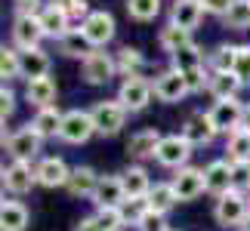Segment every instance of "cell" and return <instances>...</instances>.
<instances>
[{"label": "cell", "instance_id": "6da1fadb", "mask_svg": "<svg viewBox=\"0 0 250 231\" xmlns=\"http://www.w3.org/2000/svg\"><path fill=\"white\" fill-rule=\"evenodd\" d=\"M213 219L223 228H241L250 219V197H247V191L232 188V191H226L223 197H216Z\"/></svg>", "mask_w": 250, "mask_h": 231}, {"label": "cell", "instance_id": "7a4b0ae2", "mask_svg": "<svg viewBox=\"0 0 250 231\" xmlns=\"http://www.w3.org/2000/svg\"><path fill=\"white\" fill-rule=\"evenodd\" d=\"M46 37L41 25V9H16L13 19V46L16 50H37L41 40Z\"/></svg>", "mask_w": 250, "mask_h": 231}, {"label": "cell", "instance_id": "3957f363", "mask_svg": "<svg viewBox=\"0 0 250 231\" xmlns=\"http://www.w3.org/2000/svg\"><path fill=\"white\" fill-rule=\"evenodd\" d=\"M90 117H93L96 133L105 136V139H111V136H118V133L127 127L130 111L124 108L118 99H102V102H96L93 108H90Z\"/></svg>", "mask_w": 250, "mask_h": 231}, {"label": "cell", "instance_id": "277c9868", "mask_svg": "<svg viewBox=\"0 0 250 231\" xmlns=\"http://www.w3.org/2000/svg\"><path fill=\"white\" fill-rule=\"evenodd\" d=\"M114 31H118V25H114V16L108 9H93L81 22V34L86 37V43H90L93 50H105V46L114 40Z\"/></svg>", "mask_w": 250, "mask_h": 231}, {"label": "cell", "instance_id": "5b68a950", "mask_svg": "<svg viewBox=\"0 0 250 231\" xmlns=\"http://www.w3.org/2000/svg\"><path fill=\"white\" fill-rule=\"evenodd\" d=\"M151 96H155V86H151V80H146L142 74L124 77L121 86H118V102H121L130 114L146 111L148 105H151Z\"/></svg>", "mask_w": 250, "mask_h": 231}, {"label": "cell", "instance_id": "8992f818", "mask_svg": "<svg viewBox=\"0 0 250 231\" xmlns=\"http://www.w3.org/2000/svg\"><path fill=\"white\" fill-rule=\"evenodd\" d=\"M93 133H96V127H93L90 111L71 108V111H65L62 127H59V136H56V139L65 142V145H83V142H90Z\"/></svg>", "mask_w": 250, "mask_h": 231}, {"label": "cell", "instance_id": "52a82bcc", "mask_svg": "<svg viewBox=\"0 0 250 231\" xmlns=\"http://www.w3.org/2000/svg\"><path fill=\"white\" fill-rule=\"evenodd\" d=\"M114 74H118V59L105 50H93L81 62V77H83V83H90V86H105Z\"/></svg>", "mask_w": 250, "mask_h": 231}, {"label": "cell", "instance_id": "ba28073f", "mask_svg": "<svg viewBox=\"0 0 250 231\" xmlns=\"http://www.w3.org/2000/svg\"><path fill=\"white\" fill-rule=\"evenodd\" d=\"M191 151H195L191 142L182 136V133H173V136L161 139V145L155 151V160L161 163V167H167V170H182V167H188Z\"/></svg>", "mask_w": 250, "mask_h": 231}, {"label": "cell", "instance_id": "9c48e42d", "mask_svg": "<svg viewBox=\"0 0 250 231\" xmlns=\"http://www.w3.org/2000/svg\"><path fill=\"white\" fill-rule=\"evenodd\" d=\"M41 145H43V136L31 127V123H28V127L16 130L13 136H9L6 151H9V157H13V160H28V163H31L37 154H41Z\"/></svg>", "mask_w": 250, "mask_h": 231}, {"label": "cell", "instance_id": "30bf717a", "mask_svg": "<svg viewBox=\"0 0 250 231\" xmlns=\"http://www.w3.org/2000/svg\"><path fill=\"white\" fill-rule=\"evenodd\" d=\"M210 120H213V127L216 133H235V130H241V117H244V102H238V99H223V102H213L210 105Z\"/></svg>", "mask_w": 250, "mask_h": 231}, {"label": "cell", "instance_id": "8fae6325", "mask_svg": "<svg viewBox=\"0 0 250 231\" xmlns=\"http://www.w3.org/2000/svg\"><path fill=\"white\" fill-rule=\"evenodd\" d=\"M170 185L173 191H176V197H179V204H188V200H195L204 194V170H198V167H182L176 170V176L170 179Z\"/></svg>", "mask_w": 250, "mask_h": 231}, {"label": "cell", "instance_id": "7c38bea8", "mask_svg": "<svg viewBox=\"0 0 250 231\" xmlns=\"http://www.w3.org/2000/svg\"><path fill=\"white\" fill-rule=\"evenodd\" d=\"M151 86H155V99H158V102H167V105H176V102H182V99L188 96L186 77H182L179 71H173V68L161 71Z\"/></svg>", "mask_w": 250, "mask_h": 231}, {"label": "cell", "instance_id": "4fadbf2b", "mask_svg": "<svg viewBox=\"0 0 250 231\" xmlns=\"http://www.w3.org/2000/svg\"><path fill=\"white\" fill-rule=\"evenodd\" d=\"M34 170H37V185H43V188H65L71 176V167L62 157H56V154L41 157L34 163Z\"/></svg>", "mask_w": 250, "mask_h": 231}, {"label": "cell", "instance_id": "5bb4252c", "mask_svg": "<svg viewBox=\"0 0 250 231\" xmlns=\"http://www.w3.org/2000/svg\"><path fill=\"white\" fill-rule=\"evenodd\" d=\"M0 185H6L9 194H28V191L37 185V170L28 160H13L6 167L3 182H0Z\"/></svg>", "mask_w": 250, "mask_h": 231}, {"label": "cell", "instance_id": "9a60e30c", "mask_svg": "<svg viewBox=\"0 0 250 231\" xmlns=\"http://www.w3.org/2000/svg\"><path fill=\"white\" fill-rule=\"evenodd\" d=\"M204 188L207 194L223 197L226 191L235 188V176H232V163L229 160H210L204 167Z\"/></svg>", "mask_w": 250, "mask_h": 231}, {"label": "cell", "instance_id": "2e32d148", "mask_svg": "<svg viewBox=\"0 0 250 231\" xmlns=\"http://www.w3.org/2000/svg\"><path fill=\"white\" fill-rule=\"evenodd\" d=\"M179 133L191 142V148L210 145V142L216 139V127H213V120H210V114H207V111H195L186 123H182V130H179Z\"/></svg>", "mask_w": 250, "mask_h": 231}, {"label": "cell", "instance_id": "e0dca14e", "mask_svg": "<svg viewBox=\"0 0 250 231\" xmlns=\"http://www.w3.org/2000/svg\"><path fill=\"white\" fill-rule=\"evenodd\" d=\"M124 200H127V191H124V179H121V176H111V173L99 176V185H96V194H93L96 210H102V207L118 210Z\"/></svg>", "mask_w": 250, "mask_h": 231}, {"label": "cell", "instance_id": "ac0fdd59", "mask_svg": "<svg viewBox=\"0 0 250 231\" xmlns=\"http://www.w3.org/2000/svg\"><path fill=\"white\" fill-rule=\"evenodd\" d=\"M41 25H43L46 37H53V40H62L68 31H74L71 28V13L62 9V6H56V3H43L41 6Z\"/></svg>", "mask_w": 250, "mask_h": 231}, {"label": "cell", "instance_id": "d6986e66", "mask_svg": "<svg viewBox=\"0 0 250 231\" xmlns=\"http://www.w3.org/2000/svg\"><path fill=\"white\" fill-rule=\"evenodd\" d=\"M50 56H46L41 46L37 50H19V68H22L25 83L41 80V77H50Z\"/></svg>", "mask_w": 250, "mask_h": 231}, {"label": "cell", "instance_id": "ffe728a7", "mask_svg": "<svg viewBox=\"0 0 250 231\" xmlns=\"http://www.w3.org/2000/svg\"><path fill=\"white\" fill-rule=\"evenodd\" d=\"M201 19H204V6H201V0H173L170 6V22L182 28V31H195L201 25Z\"/></svg>", "mask_w": 250, "mask_h": 231}, {"label": "cell", "instance_id": "44dd1931", "mask_svg": "<svg viewBox=\"0 0 250 231\" xmlns=\"http://www.w3.org/2000/svg\"><path fill=\"white\" fill-rule=\"evenodd\" d=\"M161 139H164V136H161L155 127H146V130L133 133L130 142H127V157H133V160H148V157H155Z\"/></svg>", "mask_w": 250, "mask_h": 231}, {"label": "cell", "instance_id": "7402d4cb", "mask_svg": "<svg viewBox=\"0 0 250 231\" xmlns=\"http://www.w3.org/2000/svg\"><path fill=\"white\" fill-rule=\"evenodd\" d=\"M96 185H99V173H96L93 167H74L65 188H68L71 197H90V200H93Z\"/></svg>", "mask_w": 250, "mask_h": 231}, {"label": "cell", "instance_id": "603a6c76", "mask_svg": "<svg viewBox=\"0 0 250 231\" xmlns=\"http://www.w3.org/2000/svg\"><path fill=\"white\" fill-rule=\"evenodd\" d=\"M170 68L179 71V74L195 71V68H207V56H204V50H201L195 40H191V43H186L182 50H176L170 56Z\"/></svg>", "mask_w": 250, "mask_h": 231}, {"label": "cell", "instance_id": "cb8c5ba5", "mask_svg": "<svg viewBox=\"0 0 250 231\" xmlns=\"http://www.w3.org/2000/svg\"><path fill=\"white\" fill-rule=\"evenodd\" d=\"M56 96H59V90H56V80H53V77H41V80L25 83V99L31 102L37 111L56 105Z\"/></svg>", "mask_w": 250, "mask_h": 231}, {"label": "cell", "instance_id": "d4e9b609", "mask_svg": "<svg viewBox=\"0 0 250 231\" xmlns=\"http://www.w3.org/2000/svg\"><path fill=\"white\" fill-rule=\"evenodd\" d=\"M244 90V83L235 77V71H223V74H213L210 71V83H207V93L213 96L216 102L223 99H238V93Z\"/></svg>", "mask_w": 250, "mask_h": 231}, {"label": "cell", "instance_id": "484cf974", "mask_svg": "<svg viewBox=\"0 0 250 231\" xmlns=\"http://www.w3.org/2000/svg\"><path fill=\"white\" fill-rule=\"evenodd\" d=\"M31 222V213L22 200H6L0 207V231H25Z\"/></svg>", "mask_w": 250, "mask_h": 231}, {"label": "cell", "instance_id": "4316f807", "mask_svg": "<svg viewBox=\"0 0 250 231\" xmlns=\"http://www.w3.org/2000/svg\"><path fill=\"white\" fill-rule=\"evenodd\" d=\"M124 179V191H127V197H148V191L155 182L148 179V170L139 167V163H133V167L127 173H121Z\"/></svg>", "mask_w": 250, "mask_h": 231}, {"label": "cell", "instance_id": "83f0119b", "mask_svg": "<svg viewBox=\"0 0 250 231\" xmlns=\"http://www.w3.org/2000/svg\"><path fill=\"white\" fill-rule=\"evenodd\" d=\"M62 117H65V111H59V105H50V108H41L34 114L31 127L41 133L43 139H56L59 136V127H62Z\"/></svg>", "mask_w": 250, "mask_h": 231}, {"label": "cell", "instance_id": "f1b7e54d", "mask_svg": "<svg viewBox=\"0 0 250 231\" xmlns=\"http://www.w3.org/2000/svg\"><path fill=\"white\" fill-rule=\"evenodd\" d=\"M176 204H179V197H176V191H173L170 182H155V185H151V191H148V207L151 210H158V213L167 216Z\"/></svg>", "mask_w": 250, "mask_h": 231}, {"label": "cell", "instance_id": "f546056e", "mask_svg": "<svg viewBox=\"0 0 250 231\" xmlns=\"http://www.w3.org/2000/svg\"><path fill=\"white\" fill-rule=\"evenodd\" d=\"M59 53L68 56V59H81V62H83L86 56L93 53V46L86 43V37L81 34V28H74V31H68V34L59 40Z\"/></svg>", "mask_w": 250, "mask_h": 231}, {"label": "cell", "instance_id": "4dcf8cb0", "mask_svg": "<svg viewBox=\"0 0 250 231\" xmlns=\"http://www.w3.org/2000/svg\"><path fill=\"white\" fill-rule=\"evenodd\" d=\"M158 43H161V50H164V53L173 56L176 50H182L186 43H191V31H182V28H176L173 22H167L158 31Z\"/></svg>", "mask_w": 250, "mask_h": 231}, {"label": "cell", "instance_id": "1f68e13d", "mask_svg": "<svg viewBox=\"0 0 250 231\" xmlns=\"http://www.w3.org/2000/svg\"><path fill=\"white\" fill-rule=\"evenodd\" d=\"M114 59H118V71L124 77H136L146 68V56H142V50H136V46H121Z\"/></svg>", "mask_w": 250, "mask_h": 231}, {"label": "cell", "instance_id": "d6a6232c", "mask_svg": "<svg viewBox=\"0 0 250 231\" xmlns=\"http://www.w3.org/2000/svg\"><path fill=\"white\" fill-rule=\"evenodd\" d=\"M235 56H238V46H235V43H219L216 50L207 56V68L213 71V74L232 71V68H235Z\"/></svg>", "mask_w": 250, "mask_h": 231}, {"label": "cell", "instance_id": "836d02e7", "mask_svg": "<svg viewBox=\"0 0 250 231\" xmlns=\"http://www.w3.org/2000/svg\"><path fill=\"white\" fill-rule=\"evenodd\" d=\"M226 151H229V157L226 160H250V130H235V133H229V139H226Z\"/></svg>", "mask_w": 250, "mask_h": 231}, {"label": "cell", "instance_id": "e575fe53", "mask_svg": "<svg viewBox=\"0 0 250 231\" xmlns=\"http://www.w3.org/2000/svg\"><path fill=\"white\" fill-rule=\"evenodd\" d=\"M16 77H22V68H19V50L16 46L0 43V80H3V86H6L9 80H16Z\"/></svg>", "mask_w": 250, "mask_h": 231}, {"label": "cell", "instance_id": "d590c367", "mask_svg": "<svg viewBox=\"0 0 250 231\" xmlns=\"http://www.w3.org/2000/svg\"><path fill=\"white\" fill-rule=\"evenodd\" d=\"M223 22H226V28H232V31H250V0H235V3L229 6Z\"/></svg>", "mask_w": 250, "mask_h": 231}, {"label": "cell", "instance_id": "8d00e7d4", "mask_svg": "<svg viewBox=\"0 0 250 231\" xmlns=\"http://www.w3.org/2000/svg\"><path fill=\"white\" fill-rule=\"evenodd\" d=\"M161 13V0H127V16L133 22H155Z\"/></svg>", "mask_w": 250, "mask_h": 231}, {"label": "cell", "instance_id": "74e56055", "mask_svg": "<svg viewBox=\"0 0 250 231\" xmlns=\"http://www.w3.org/2000/svg\"><path fill=\"white\" fill-rule=\"evenodd\" d=\"M148 197H127L121 204V216H124V225H139L142 216L148 213Z\"/></svg>", "mask_w": 250, "mask_h": 231}, {"label": "cell", "instance_id": "f35d334b", "mask_svg": "<svg viewBox=\"0 0 250 231\" xmlns=\"http://www.w3.org/2000/svg\"><path fill=\"white\" fill-rule=\"evenodd\" d=\"M93 216L99 219L102 231H124V228H127V225H124V216H121V207H118V210H111V207H102V210H96Z\"/></svg>", "mask_w": 250, "mask_h": 231}, {"label": "cell", "instance_id": "ab89813d", "mask_svg": "<svg viewBox=\"0 0 250 231\" xmlns=\"http://www.w3.org/2000/svg\"><path fill=\"white\" fill-rule=\"evenodd\" d=\"M235 77L241 80L244 86H250V43L238 46V56H235Z\"/></svg>", "mask_w": 250, "mask_h": 231}, {"label": "cell", "instance_id": "60d3db41", "mask_svg": "<svg viewBox=\"0 0 250 231\" xmlns=\"http://www.w3.org/2000/svg\"><path fill=\"white\" fill-rule=\"evenodd\" d=\"M136 228H139V231H170V222H167L164 213H158V210H148Z\"/></svg>", "mask_w": 250, "mask_h": 231}, {"label": "cell", "instance_id": "b9f144b4", "mask_svg": "<svg viewBox=\"0 0 250 231\" xmlns=\"http://www.w3.org/2000/svg\"><path fill=\"white\" fill-rule=\"evenodd\" d=\"M232 163V176H235V188H241L250 194V160H229Z\"/></svg>", "mask_w": 250, "mask_h": 231}, {"label": "cell", "instance_id": "7bdbcfd3", "mask_svg": "<svg viewBox=\"0 0 250 231\" xmlns=\"http://www.w3.org/2000/svg\"><path fill=\"white\" fill-rule=\"evenodd\" d=\"M182 77H186V83H188V93H201V90H207V83H210V68H195V71H186Z\"/></svg>", "mask_w": 250, "mask_h": 231}, {"label": "cell", "instance_id": "ee69618b", "mask_svg": "<svg viewBox=\"0 0 250 231\" xmlns=\"http://www.w3.org/2000/svg\"><path fill=\"white\" fill-rule=\"evenodd\" d=\"M16 93L9 86H0V120H9L16 114Z\"/></svg>", "mask_w": 250, "mask_h": 231}, {"label": "cell", "instance_id": "f6af8a7d", "mask_svg": "<svg viewBox=\"0 0 250 231\" xmlns=\"http://www.w3.org/2000/svg\"><path fill=\"white\" fill-rule=\"evenodd\" d=\"M232 3H235V0H201L204 13L219 16V19H226V13H229V6H232Z\"/></svg>", "mask_w": 250, "mask_h": 231}, {"label": "cell", "instance_id": "bcb514c9", "mask_svg": "<svg viewBox=\"0 0 250 231\" xmlns=\"http://www.w3.org/2000/svg\"><path fill=\"white\" fill-rule=\"evenodd\" d=\"M74 231H102V225H99V219L96 216H83L78 225H74Z\"/></svg>", "mask_w": 250, "mask_h": 231}, {"label": "cell", "instance_id": "7dc6e473", "mask_svg": "<svg viewBox=\"0 0 250 231\" xmlns=\"http://www.w3.org/2000/svg\"><path fill=\"white\" fill-rule=\"evenodd\" d=\"M50 3H56V6H62V9H68V13H71V9H74V6H81L83 0H50Z\"/></svg>", "mask_w": 250, "mask_h": 231}, {"label": "cell", "instance_id": "c3c4849f", "mask_svg": "<svg viewBox=\"0 0 250 231\" xmlns=\"http://www.w3.org/2000/svg\"><path fill=\"white\" fill-rule=\"evenodd\" d=\"M41 0H16V9H34Z\"/></svg>", "mask_w": 250, "mask_h": 231}, {"label": "cell", "instance_id": "681fc988", "mask_svg": "<svg viewBox=\"0 0 250 231\" xmlns=\"http://www.w3.org/2000/svg\"><path fill=\"white\" fill-rule=\"evenodd\" d=\"M13 133H6V120H0V145H6Z\"/></svg>", "mask_w": 250, "mask_h": 231}, {"label": "cell", "instance_id": "f907efd6", "mask_svg": "<svg viewBox=\"0 0 250 231\" xmlns=\"http://www.w3.org/2000/svg\"><path fill=\"white\" fill-rule=\"evenodd\" d=\"M241 127H244V130H250V102L244 105V117H241Z\"/></svg>", "mask_w": 250, "mask_h": 231}, {"label": "cell", "instance_id": "816d5d0a", "mask_svg": "<svg viewBox=\"0 0 250 231\" xmlns=\"http://www.w3.org/2000/svg\"><path fill=\"white\" fill-rule=\"evenodd\" d=\"M6 204V194H3V185H0V207Z\"/></svg>", "mask_w": 250, "mask_h": 231}, {"label": "cell", "instance_id": "f5cc1de1", "mask_svg": "<svg viewBox=\"0 0 250 231\" xmlns=\"http://www.w3.org/2000/svg\"><path fill=\"white\" fill-rule=\"evenodd\" d=\"M3 173H6V167H3V163H0V182H3Z\"/></svg>", "mask_w": 250, "mask_h": 231}, {"label": "cell", "instance_id": "db71d44e", "mask_svg": "<svg viewBox=\"0 0 250 231\" xmlns=\"http://www.w3.org/2000/svg\"><path fill=\"white\" fill-rule=\"evenodd\" d=\"M241 231H250V219H247V222H244V225H241Z\"/></svg>", "mask_w": 250, "mask_h": 231}, {"label": "cell", "instance_id": "11a10c76", "mask_svg": "<svg viewBox=\"0 0 250 231\" xmlns=\"http://www.w3.org/2000/svg\"><path fill=\"white\" fill-rule=\"evenodd\" d=\"M170 231H173V228H170Z\"/></svg>", "mask_w": 250, "mask_h": 231}]
</instances>
